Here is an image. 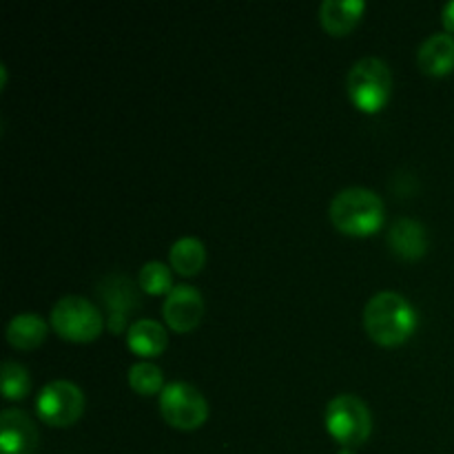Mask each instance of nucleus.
<instances>
[{
	"mask_svg": "<svg viewBox=\"0 0 454 454\" xmlns=\"http://www.w3.org/2000/svg\"><path fill=\"white\" fill-rule=\"evenodd\" d=\"M419 69L428 75H448L454 69V35L433 34L417 51Z\"/></svg>",
	"mask_w": 454,
	"mask_h": 454,
	"instance_id": "f8f14e48",
	"label": "nucleus"
},
{
	"mask_svg": "<svg viewBox=\"0 0 454 454\" xmlns=\"http://www.w3.org/2000/svg\"><path fill=\"white\" fill-rule=\"evenodd\" d=\"M137 286L142 288L145 293L149 295H164V293H171L173 291V275L171 269L162 262L153 260V262H146L145 266L140 269V275H137Z\"/></svg>",
	"mask_w": 454,
	"mask_h": 454,
	"instance_id": "a211bd4d",
	"label": "nucleus"
},
{
	"mask_svg": "<svg viewBox=\"0 0 454 454\" xmlns=\"http://www.w3.org/2000/svg\"><path fill=\"white\" fill-rule=\"evenodd\" d=\"M51 326L58 337L74 344H87L100 337L105 315L93 301L80 295H65L51 309Z\"/></svg>",
	"mask_w": 454,
	"mask_h": 454,
	"instance_id": "7ed1b4c3",
	"label": "nucleus"
},
{
	"mask_svg": "<svg viewBox=\"0 0 454 454\" xmlns=\"http://www.w3.org/2000/svg\"><path fill=\"white\" fill-rule=\"evenodd\" d=\"M326 428L341 448L362 446L372 433L371 411L355 395H340L326 406Z\"/></svg>",
	"mask_w": 454,
	"mask_h": 454,
	"instance_id": "39448f33",
	"label": "nucleus"
},
{
	"mask_svg": "<svg viewBox=\"0 0 454 454\" xmlns=\"http://www.w3.org/2000/svg\"><path fill=\"white\" fill-rule=\"evenodd\" d=\"M364 326L375 344L399 346L415 331L417 313L402 293L381 291L368 300L364 309Z\"/></svg>",
	"mask_w": 454,
	"mask_h": 454,
	"instance_id": "f257e3e1",
	"label": "nucleus"
},
{
	"mask_svg": "<svg viewBox=\"0 0 454 454\" xmlns=\"http://www.w3.org/2000/svg\"><path fill=\"white\" fill-rule=\"evenodd\" d=\"M331 222L337 231L353 238L377 233L384 224V202L380 195L364 186H348L331 202Z\"/></svg>",
	"mask_w": 454,
	"mask_h": 454,
	"instance_id": "f03ea898",
	"label": "nucleus"
},
{
	"mask_svg": "<svg viewBox=\"0 0 454 454\" xmlns=\"http://www.w3.org/2000/svg\"><path fill=\"white\" fill-rule=\"evenodd\" d=\"M127 344L140 357H158L168 344L167 328L155 319H137L129 326Z\"/></svg>",
	"mask_w": 454,
	"mask_h": 454,
	"instance_id": "4468645a",
	"label": "nucleus"
},
{
	"mask_svg": "<svg viewBox=\"0 0 454 454\" xmlns=\"http://www.w3.org/2000/svg\"><path fill=\"white\" fill-rule=\"evenodd\" d=\"M49 326L38 313L16 315L7 324V341L16 350H34L47 340Z\"/></svg>",
	"mask_w": 454,
	"mask_h": 454,
	"instance_id": "2eb2a0df",
	"label": "nucleus"
},
{
	"mask_svg": "<svg viewBox=\"0 0 454 454\" xmlns=\"http://www.w3.org/2000/svg\"><path fill=\"white\" fill-rule=\"evenodd\" d=\"M348 98L357 109L377 114L388 102L393 89V74L388 65L375 56H366L355 62L348 71Z\"/></svg>",
	"mask_w": 454,
	"mask_h": 454,
	"instance_id": "20e7f679",
	"label": "nucleus"
},
{
	"mask_svg": "<svg viewBox=\"0 0 454 454\" xmlns=\"http://www.w3.org/2000/svg\"><path fill=\"white\" fill-rule=\"evenodd\" d=\"M337 454H355V450H353V448H341V450Z\"/></svg>",
	"mask_w": 454,
	"mask_h": 454,
	"instance_id": "412c9836",
	"label": "nucleus"
},
{
	"mask_svg": "<svg viewBox=\"0 0 454 454\" xmlns=\"http://www.w3.org/2000/svg\"><path fill=\"white\" fill-rule=\"evenodd\" d=\"M162 317L176 333H189L202 322L204 297L191 284H176L162 306Z\"/></svg>",
	"mask_w": 454,
	"mask_h": 454,
	"instance_id": "1a4fd4ad",
	"label": "nucleus"
},
{
	"mask_svg": "<svg viewBox=\"0 0 454 454\" xmlns=\"http://www.w3.org/2000/svg\"><path fill=\"white\" fill-rule=\"evenodd\" d=\"M390 253L402 260H419L428 251V233L424 224L412 217H399L390 224L388 235H386Z\"/></svg>",
	"mask_w": 454,
	"mask_h": 454,
	"instance_id": "9b49d317",
	"label": "nucleus"
},
{
	"mask_svg": "<svg viewBox=\"0 0 454 454\" xmlns=\"http://www.w3.org/2000/svg\"><path fill=\"white\" fill-rule=\"evenodd\" d=\"M35 411L44 424L53 426V428H69L82 417L84 393L74 381H49L35 399Z\"/></svg>",
	"mask_w": 454,
	"mask_h": 454,
	"instance_id": "0eeeda50",
	"label": "nucleus"
},
{
	"mask_svg": "<svg viewBox=\"0 0 454 454\" xmlns=\"http://www.w3.org/2000/svg\"><path fill=\"white\" fill-rule=\"evenodd\" d=\"M38 450V428L27 412L7 408L0 412V454H34Z\"/></svg>",
	"mask_w": 454,
	"mask_h": 454,
	"instance_id": "9d476101",
	"label": "nucleus"
},
{
	"mask_svg": "<svg viewBox=\"0 0 454 454\" xmlns=\"http://www.w3.org/2000/svg\"><path fill=\"white\" fill-rule=\"evenodd\" d=\"M160 415L171 428L198 430L208 417V403L195 386L171 381L160 393Z\"/></svg>",
	"mask_w": 454,
	"mask_h": 454,
	"instance_id": "423d86ee",
	"label": "nucleus"
},
{
	"mask_svg": "<svg viewBox=\"0 0 454 454\" xmlns=\"http://www.w3.org/2000/svg\"><path fill=\"white\" fill-rule=\"evenodd\" d=\"M129 386L133 388V393L145 395H158L164 390V377L155 364L151 362H137L129 368Z\"/></svg>",
	"mask_w": 454,
	"mask_h": 454,
	"instance_id": "f3484780",
	"label": "nucleus"
},
{
	"mask_svg": "<svg viewBox=\"0 0 454 454\" xmlns=\"http://www.w3.org/2000/svg\"><path fill=\"white\" fill-rule=\"evenodd\" d=\"M442 20H443V27L448 29V34H454V0L442 9Z\"/></svg>",
	"mask_w": 454,
	"mask_h": 454,
	"instance_id": "aec40b11",
	"label": "nucleus"
},
{
	"mask_svg": "<svg viewBox=\"0 0 454 454\" xmlns=\"http://www.w3.org/2000/svg\"><path fill=\"white\" fill-rule=\"evenodd\" d=\"M0 384H3V397L9 402L25 399L31 390V375L22 364L4 362L0 371Z\"/></svg>",
	"mask_w": 454,
	"mask_h": 454,
	"instance_id": "6ab92c4d",
	"label": "nucleus"
},
{
	"mask_svg": "<svg viewBox=\"0 0 454 454\" xmlns=\"http://www.w3.org/2000/svg\"><path fill=\"white\" fill-rule=\"evenodd\" d=\"M98 297L105 304L106 313V326L111 333H122L127 326V319L133 310L140 304V295H137V286L127 278V275L111 273L100 279L98 284Z\"/></svg>",
	"mask_w": 454,
	"mask_h": 454,
	"instance_id": "6e6552de",
	"label": "nucleus"
},
{
	"mask_svg": "<svg viewBox=\"0 0 454 454\" xmlns=\"http://www.w3.org/2000/svg\"><path fill=\"white\" fill-rule=\"evenodd\" d=\"M364 9V0H324L319 4V22L328 34L346 35L362 20Z\"/></svg>",
	"mask_w": 454,
	"mask_h": 454,
	"instance_id": "ddd939ff",
	"label": "nucleus"
},
{
	"mask_svg": "<svg viewBox=\"0 0 454 454\" xmlns=\"http://www.w3.org/2000/svg\"><path fill=\"white\" fill-rule=\"evenodd\" d=\"M168 260H171V266L176 273L191 278V275H198L202 270V266L207 264V248H204L202 239L180 238L171 247Z\"/></svg>",
	"mask_w": 454,
	"mask_h": 454,
	"instance_id": "dca6fc26",
	"label": "nucleus"
}]
</instances>
